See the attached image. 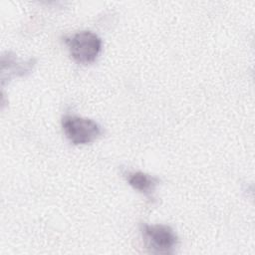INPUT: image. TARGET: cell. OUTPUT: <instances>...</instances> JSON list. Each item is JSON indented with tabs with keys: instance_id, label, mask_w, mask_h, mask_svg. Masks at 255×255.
I'll return each mask as SVG.
<instances>
[{
	"instance_id": "1",
	"label": "cell",
	"mask_w": 255,
	"mask_h": 255,
	"mask_svg": "<svg viewBox=\"0 0 255 255\" xmlns=\"http://www.w3.org/2000/svg\"><path fill=\"white\" fill-rule=\"evenodd\" d=\"M71 57L79 64L93 63L102 50L101 38L91 31H80L65 38Z\"/></svg>"
},
{
	"instance_id": "2",
	"label": "cell",
	"mask_w": 255,
	"mask_h": 255,
	"mask_svg": "<svg viewBox=\"0 0 255 255\" xmlns=\"http://www.w3.org/2000/svg\"><path fill=\"white\" fill-rule=\"evenodd\" d=\"M66 137L73 144H87L96 140L103 132L101 126L91 119L66 115L62 119Z\"/></svg>"
},
{
	"instance_id": "3",
	"label": "cell",
	"mask_w": 255,
	"mask_h": 255,
	"mask_svg": "<svg viewBox=\"0 0 255 255\" xmlns=\"http://www.w3.org/2000/svg\"><path fill=\"white\" fill-rule=\"evenodd\" d=\"M146 245L158 253H169L177 243V236L171 227L163 224L142 225Z\"/></svg>"
},
{
	"instance_id": "4",
	"label": "cell",
	"mask_w": 255,
	"mask_h": 255,
	"mask_svg": "<svg viewBox=\"0 0 255 255\" xmlns=\"http://www.w3.org/2000/svg\"><path fill=\"white\" fill-rule=\"evenodd\" d=\"M127 180L130 186L146 195L152 193L159 182L158 178L142 171L128 172L127 174Z\"/></svg>"
}]
</instances>
